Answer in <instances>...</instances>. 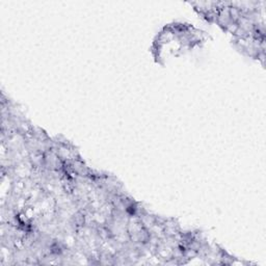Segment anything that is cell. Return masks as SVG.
Here are the masks:
<instances>
[{"mask_svg":"<svg viewBox=\"0 0 266 266\" xmlns=\"http://www.w3.org/2000/svg\"><path fill=\"white\" fill-rule=\"evenodd\" d=\"M52 149L64 162L82 158L78 148L63 135H55L53 137Z\"/></svg>","mask_w":266,"mask_h":266,"instance_id":"1","label":"cell"},{"mask_svg":"<svg viewBox=\"0 0 266 266\" xmlns=\"http://www.w3.org/2000/svg\"><path fill=\"white\" fill-rule=\"evenodd\" d=\"M44 168L48 171H62L64 170V161L59 158L53 149L48 150L45 153Z\"/></svg>","mask_w":266,"mask_h":266,"instance_id":"2","label":"cell"},{"mask_svg":"<svg viewBox=\"0 0 266 266\" xmlns=\"http://www.w3.org/2000/svg\"><path fill=\"white\" fill-rule=\"evenodd\" d=\"M162 226H163V233L165 237L176 236L180 233L181 230H182L178 219H175V217H165Z\"/></svg>","mask_w":266,"mask_h":266,"instance_id":"3","label":"cell"},{"mask_svg":"<svg viewBox=\"0 0 266 266\" xmlns=\"http://www.w3.org/2000/svg\"><path fill=\"white\" fill-rule=\"evenodd\" d=\"M28 158L33 165L34 168H43L44 167V159L45 153L42 152H30Z\"/></svg>","mask_w":266,"mask_h":266,"instance_id":"4","label":"cell"}]
</instances>
